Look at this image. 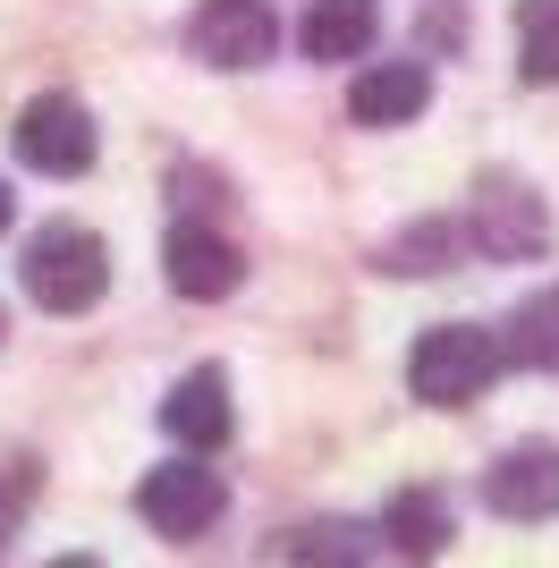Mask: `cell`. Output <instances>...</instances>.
Instances as JSON below:
<instances>
[{
  "label": "cell",
  "mask_w": 559,
  "mask_h": 568,
  "mask_svg": "<svg viewBox=\"0 0 559 568\" xmlns=\"http://www.w3.org/2000/svg\"><path fill=\"white\" fill-rule=\"evenodd\" d=\"M26 297L43 314H85L102 306V288H111V255H102V237L77 230V221H51V230L26 237V263H18Z\"/></svg>",
  "instance_id": "obj_1"
},
{
  "label": "cell",
  "mask_w": 559,
  "mask_h": 568,
  "mask_svg": "<svg viewBox=\"0 0 559 568\" xmlns=\"http://www.w3.org/2000/svg\"><path fill=\"white\" fill-rule=\"evenodd\" d=\"M500 374V332H475V323H433L407 356V390L424 407H475Z\"/></svg>",
  "instance_id": "obj_2"
},
{
  "label": "cell",
  "mask_w": 559,
  "mask_h": 568,
  "mask_svg": "<svg viewBox=\"0 0 559 568\" xmlns=\"http://www.w3.org/2000/svg\"><path fill=\"white\" fill-rule=\"evenodd\" d=\"M466 237H475L484 255H500V263H526V255L551 246V213H542V195L526 187V179L491 170L484 187H475V221H466Z\"/></svg>",
  "instance_id": "obj_3"
},
{
  "label": "cell",
  "mask_w": 559,
  "mask_h": 568,
  "mask_svg": "<svg viewBox=\"0 0 559 568\" xmlns=\"http://www.w3.org/2000/svg\"><path fill=\"white\" fill-rule=\"evenodd\" d=\"M18 162L43 179H77L93 170V111L77 94H34L18 111Z\"/></svg>",
  "instance_id": "obj_4"
},
{
  "label": "cell",
  "mask_w": 559,
  "mask_h": 568,
  "mask_svg": "<svg viewBox=\"0 0 559 568\" xmlns=\"http://www.w3.org/2000/svg\"><path fill=\"white\" fill-rule=\"evenodd\" d=\"M272 43H280L272 0H204V9L186 18V51H195L204 69H263Z\"/></svg>",
  "instance_id": "obj_5"
},
{
  "label": "cell",
  "mask_w": 559,
  "mask_h": 568,
  "mask_svg": "<svg viewBox=\"0 0 559 568\" xmlns=\"http://www.w3.org/2000/svg\"><path fill=\"white\" fill-rule=\"evenodd\" d=\"M221 475L212 467H195V458H179V467H153L136 484V518L153 526V535H170V544H195L212 518H221Z\"/></svg>",
  "instance_id": "obj_6"
},
{
  "label": "cell",
  "mask_w": 559,
  "mask_h": 568,
  "mask_svg": "<svg viewBox=\"0 0 559 568\" xmlns=\"http://www.w3.org/2000/svg\"><path fill=\"white\" fill-rule=\"evenodd\" d=\"M484 500H491V518H509V526H535L559 509V450L551 442H517V450H500V467L484 475Z\"/></svg>",
  "instance_id": "obj_7"
},
{
  "label": "cell",
  "mask_w": 559,
  "mask_h": 568,
  "mask_svg": "<svg viewBox=\"0 0 559 568\" xmlns=\"http://www.w3.org/2000/svg\"><path fill=\"white\" fill-rule=\"evenodd\" d=\"M162 425H170V442H179V450L212 458L221 442H230V374H221V365L179 374V382H170V399H162Z\"/></svg>",
  "instance_id": "obj_8"
},
{
  "label": "cell",
  "mask_w": 559,
  "mask_h": 568,
  "mask_svg": "<svg viewBox=\"0 0 559 568\" xmlns=\"http://www.w3.org/2000/svg\"><path fill=\"white\" fill-rule=\"evenodd\" d=\"M162 263H170V288H179V297H204V306L246 281V255H237L221 230H204V221H179L170 246H162Z\"/></svg>",
  "instance_id": "obj_9"
},
{
  "label": "cell",
  "mask_w": 559,
  "mask_h": 568,
  "mask_svg": "<svg viewBox=\"0 0 559 568\" xmlns=\"http://www.w3.org/2000/svg\"><path fill=\"white\" fill-rule=\"evenodd\" d=\"M424 102H433L424 60H382V69H365L348 85V111L365 119V128H407V119H424Z\"/></svg>",
  "instance_id": "obj_10"
},
{
  "label": "cell",
  "mask_w": 559,
  "mask_h": 568,
  "mask_svg": "<svg viewBox=\"0 0 559 568\" xmlns=\"http://www.w3.org/2000/svg\"><path fill=\"white\" fill-rule=\"evenodd\" d=\"M373 34H382V9H373V0H314L297 18L305 60H365Z\"/></svg>",
  "instance_id": "obj_11"
},
{
  "label": "cell",
  "mask_w": 559,
  "mask_h": 568,
  "mask_svg": "<svg viewBox=\"0 0 559 568\" xmlns=\"http://www.w3.org/2000/svg\"><path fill=\"white\" fill-rule=\"evenodd\" d=\"M449 500L424 493V484H407V493H390V509H382V544L398 551V560H441L449 551Z\"/></svg>",
  "instance_id": "obj_12"
},
{
  "label": "cell",
  "mask_w": 559,
  "mask_h": 568,
  "mask_svg": "<svg viewBox=\"0 0 559 568\" xmlns=\"http://www.w3.org/2000/svg\"><path fill=\"white\" fill-rule=\"evenodd\" d=\"M500 365H535V374H551V365H559V288H535V297L509 314V332H500Z\"/></svg>",
  "instance_id": "obj_13"
},
{
  "label": "cell",
  "mask_w": 559,
  "mask_h": 568,
  "mask_svg": "<svg viewBox=\"0 0 559 568\" xmlns=\"http://www.w3.org/2000/svg\"><path fill=\"white\" fill-rule=\"evenodd\" d=\"M288 568H373V535L356 518H314L288 535Z\"/></svg>",
  "instance_id": "obj_14"
},
{
  "label": "cell",
  "mask_w": 559,
  "mask_h": 568,
  "mask_svg": "<svg viewBox=\"0 0 559 568\" xmlns=\"http://www.w3.org/2000/svg\"><path fill=\"white\" fill-rule=\"evenodd\" d=\"M517 69L526 85H559V0H517Z\"/></svg>",
  "instance_id": "obj_15"
},
{
  "label": "cell",
  "mask_w": 559,
  "mask_h": 568,
  "mask_svg": "<svg viewBox=\"0 0 559 568\" xmlns=\"http://www.w3.org/2000/svg\"><path fill=\"white\" fill-rule=\"evenodd\" d=\"M441 255H449V221H433V230H407L390 246V272H441Z\"/></svg>",
  "instance_id": "obj_16"
},
{
  "label": "cell",
  "mask_w": 559,
  "mask_h": 568,
  "mask_svg": "<svg viewBox=\"0 0 559 568\" xmlns=\"http://www.w3.org/2000/svg\"><path fill=\"white\" fill-rule=\"evenodd\" d=\"M26 493H34V467H9V475H0V544H9V526H18Z\"/></svg>",
  "instance_id": "obj_17"
},
{
  "label": "cell",
  "mask_w": 559,
  "mask_h": 568,
  "mask_svg": "<svg viewBox=\"0 0 559 568\" xmlns=\"http://www.w3.org/2000/svg\"><path fill=\"white\" fill-rule=\"evenodd\" d=\"M9 221H18V195H9V179H0V230H9Z\"/></svg>",
  "instance_id": "obj_18"
},
{
  "label": "cell",
  "mask_w": 559,
  "mask_h": 568,
  "mask_svg": "<svg viewBox=\"0 0 559 568\" xmlns=\"http://www.w3.org/2000/svg\"><path fill=\"white\" fill-rule=\"evenodd\" d=\"M51 568H102V560H85V551H69V560H51Z\"/></svg>",
  "instance_id": "obj_19"
},
{
  "label": "cell",
  "mask_w": 559,
  "mask_h": 568,
  "mask_svg": "<svg viewBox=\"0 0 559 568\" xmlns=\"http://www.w3.org/2000/svg\"><path fill=\"white\" fill-rule=\"evenodd\" d=\"M0 332H9V323H0Z\"/></svg>",
  "instance_id": "obj_20"
}]
</instances>
